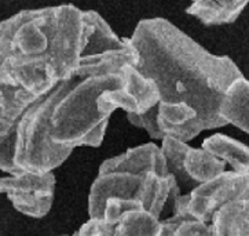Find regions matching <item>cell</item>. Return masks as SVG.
Wrapping results in <instances>:
<instances>
[{"label": "cell", "instance_id": "cell-7", "mask_svg": "<svg viewBox=\"0 0 249 236\" xmlns=\"http://www.w3.org/2000/svg\"><path fill=\"white\" fill-rule=\"evenodd\" d=\"M161 141V149L165 156L168 170L174 174L179 188L185 187L190 192L197 185L215 178L226 170L227 163L205 148L190 147L186 141L169 136Z\"/></svg>", "mask_w": 249, "mask_h": 236}, {"label": "cell", "instance_id": "cell-15", "mask_svg": "<svg viewBox=\"0 0 249 236\" xmlns=\"http://www.w3.org/2000/svg\"><path fill=\"white\" fill-rule=\"evenodd\" d=\"M202 148L230 164L231 170H249V147L225 134H213L204 139Z\"/></svg>", "mask_w": 249, "mask_h": 236}, {"label": "cell", "instance_id": "cell-11", "mask_svg": "<svg viewBox=\"0 0 249 236\" xmlns=\"http://www.w3.org/2000/svg\"><path fill=\"white\" fill-rule=\"evenodd\" d=\"M124 81L120 87L107 90L104 94V102L114 112L123 109L127 114H143L159 104L160 94L156 83L146 78L134 64H127L121 69Z\"/></svg>", "mask_w": 249, "mask_h": 236}, {"label": "cell", "instance_id": "cell-19", "mask_svg": "<svg viewBox=\"0 0 249 236\" xmlns=\"http://www.w3.org/2000/svg\"><path fill=\"white\" fill-rule=\"evenodd\" d=\"M192 1H194V0H192Z\"/></svg>", "mask_w": 249, "mask_h": 236}, {"label": "cell", "instance_id": "cell-10", "mask_svg": "<svg viewBox=\"0 0 249 236\" xmlns=\"http://www.w3.org/2000/svg\"><path fill=\"white\" fill-rule=\"evenodd\" d=\"M43 96H37L22 86L0 83V170L8 174L22 171L16 166L17 129L26 109Z\"/></svg>", "mask_w": 249, "mask_h": 236}, {"label": "cell", "instance_id": "cell-3", "mask_svg": "<svg viewBox=\"0 0 249 236\" xmlns=\"http://www.w3.org/2000/svg\"><path fill=\"white\" fill-rule=\"evenodd\" d=\"M123 81V72L76 78L53 111V138L72 148L99 147L113 114L102 97Z\"/></svg>", "mask_w": 249, "mask_h": 236}, {"label": "cell", "instance_id": "cell-4", "mask_svg": "<svg viewBox=\"0 0 249 236\" xmlns=\"http://www.w3.org/2000/svg\"><path fill=\"white\" fill-rule=\"evenodd\" d=\"M74 79L59 81L26 109L17 129L14 162L19 171L37 174L54 171L72 155L74 148L58 144L53 138L51 116L58 99Z\"/></svg>", "mask_w": 249, "mask_h": 236}, {"label": "cell", "instance_id": "cell-14", "mask_svg": "<svg viewBox=\"0 0 249 236\" xmlns=\"http://www.w3.org/2000/svg\"><path fill=\"white\" fill-rule=\"evenodd\" d=\"M215 236H249V199L223 206L212 218Z\"/></svg>", "mask_w": 249, "mask_h": 236}, {"label": "cell", "instance_id": "cell-2", "mask_svg": "<svg viewBox=\"0 0 249 236\" xmlns=\"http://www.w3.org/2000/svg\"><path fill=\"white\" fill-rule=\"evenodd\" d=\"M56 6L22 10L0 22V83L37 96L55 87L53 41Z\"/></svg>", "mask_w": 249, "mask_h": 236}, {"label": "cell", "instance_id": "cell-18", "mask_svg": "<svg viewBox=\"0 0 249 236\" xmlns=\"http://www.w3.org/2000/svg\"><path fill=\"white\" fill-rule=\"evenodd\" d=\"M116 227L106 222L104 218H91L81 225V228L74 232V235L81 236H114Z\"/></svg>", "mask_w": 249, "mask_h": 236}, {"label": "cell", "instance_id": "cell-8", "mask_svg": "<svg viewBox=\"0 0 249 236\" xmlns=\"http://www.w3.org/2000/svg\"><path fill=\"white\" fill-rule=\"evenodd\" d=\"M84 40V11L74 4L56 6L53 66L58 81L77 78Z\"/></svg>", "mask_w": 249, "mask_h": 236}, {"label": "cell", "instance_id": "cell-13", "mask_svg": "<svg viewBox=\"0 0 249 236\" xmlns=\"http://www.w3.org/2000/svg\"><path fill=\"white\" fill-rule=\"evenodd\" d=\"M219 111L226 123L249 134V80L244 75L230 84Z\"/></svg>", "mask_w": 249, "mask_h": 236}, {"label": "cell", "instance_id": "cell-5", "mask_svg": "<svg viewBox=\"0 0 249 236\" xmlns=\"http://www.w3.org/2000/svg\"><path fill=\"white\" fill-rule=\"evenodd\" d=\"M139 56L128 38L121 39L97 11H84V40L77 78L121 72L127 64L137 65Z\"/></svg>", "mask_w": 249, "mask_h": 236}, {"label": "cell", "instance_id": "cell-17", "mask_svg": "<svg viewBox=\"0 0 249 236\" xmlns=\"http://www.w3.org/2000/svg\"><path fill=\"white\" fill-rule=\"evenodd\" d=\"M211 236L213 235L212 224L197 220L193 217L172 216L161 221L160 236Z\"/></svg>", "mask_w": 249, "mask_h": 236}, {"label": "cell", "instance_id": "cell-16", "mask_svg": "<svg viewBox=\"0 0 249 236\" xmlns=\"http://www.w3.org/2000/svg\"><path fill=\"white\" fill-rule=\"evenodd\" d=\"M160 217L147 210H129L116 224L114 236H160Z\"/></svg>", "mask_w": 249, "mask_h": 236}, {"label": "cell", "instance_id": "cell-12", "mask_svg": "<svg viewBox=\"0 0 249 236\" xmlns=\"http://www.w3.org/2000/svg\"><path fill=\"white\" fill-rule=\"evenodd\" d=\"M248 3L249 0H194L186 13L207 26H220L234 22Z\"/></svg>", "mask_w": 249, "mask_h": 236}, {"label": "cell", "instance_id": "cell-6", "mask_svg": "<svg viewBox=\"0 0 249 236\" xmlns=\"http://www.w3.org/2000/svg\"><path fill=\"white\" fill-rule=\"evenodd\" d=\"M241 199H249V170H225L186 195L172 197L168 203L177 217H193L212 224L213 216L223 206Z\"/></svg>", "mask_w": 249, "mask_h": 236}, {"label": "cell", "instance_id": "cell-9", "mask_svg": "<svg viewBox=\"0 0 249 236\" xmlns=\"http://www.w3.org/2000/svg\"><path fill=\"white\" fill-rule=\"evenodd\" d=\"M4 194L21 214L32 218L46 217L55 196V176L49 173L22 171L0 178V195Z\"/></svg>", "mask_w": 249, "mask_h": 236}, {"label": "cell", "instance_id": "cell-1", "mask_svg": "<svg viewBox=\"0 0 249 236\" xmlns=\"http://www.w3.org/2000/svg\"><path fill=\"white\" fill-rule=\"evenodd\" d=\"M128 40L139 56L137 68L160 94L159 104L147 112L127 114L131 124L154 139L169 136L186 142L227 124L220 104L230 84L242 76L231 58L209 53L161 17L139 21Z\"/></svg>", "mask_w": 249, "mask_h": 236}]
</instances>
